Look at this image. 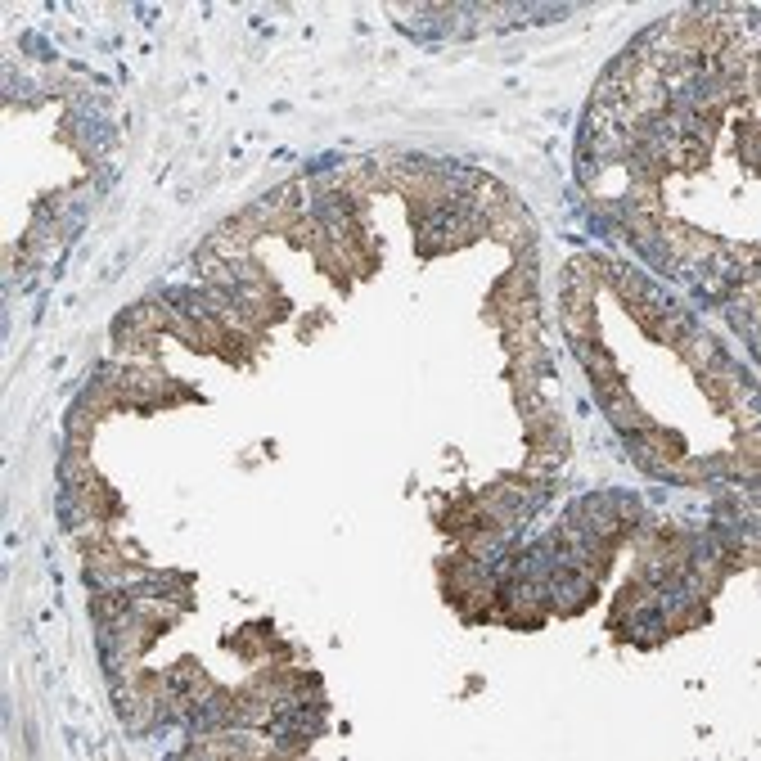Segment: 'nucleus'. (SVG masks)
Returning a JSON list of instances; mask_svg holds the SVG:
<instances>
[{"mask_svg": "<svg viewBox=\"0 0 761 761\" xmlns=\"http://www.w3.org/2000/svg\"><path fill=\"white\" fill-rule=\"evenodd\" d=\"M676 352L685 356V365H694L698 374H707V370H716V365H721L716 343H712V338H703V334H694V329H689V334L676 343Z\"/></svg>", "mask_w": 761, "mask_h": 761, "instance_id": "f03ea898", "label": "nucleus"}, {"mask_svg": "<svg viewBox=\"0 0 761 761\" xmlns=\"http://www.w3.org/2000/svg\"><path fill=\"white\" fill-rule=\"evenodd\" d=\"M739 154H743V163H757V118H748V127H743V136H739Z\"/></svg>", "mask_w": 761, "mask_h": 761, "instance_id": "7ed1b4c3", "label": "nucleus"}, {"mask_svg": "<svg viewBox=\"0 0 761 761\" xmlns=\"http://www.w3.org/2000/svg\"><path fill=\"white\" fill-rule=\"evenodd\" d=\"M491 235L509 248H532V221H527L523 208H514L505 217H491Z\"/></svg>", "mask_w": 761, "mask_h": 761, "instance_id": "f257e3e1", "label": "nucleus"}]
</instances>
